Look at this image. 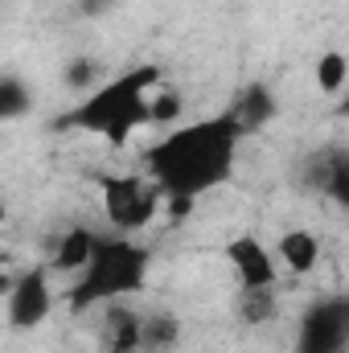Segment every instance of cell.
I'll return each instance as SVG.
<instances>
[{
  "instance_id": "5b68a950",
  "label": "cell",
  "mask_w": 349,
  "mask_h": 353,
  "mask_svg": "<svg viewBox=\"0 0 349 353\" xmlns=\"http://www.w3.org/2000/svg\"><path fill=\"white\" fill-rule=\"evenodd\" d=\"M54 312V288H50V271L46 267H29L12 275V288L4 296V316L8 329L17 333H33L50 321Z\"/></svg>"
},
{
  "instance_id": "8992f818",
  "label": "cell",
  "mask_w": 349,
  "mask_h": 353,
  "mask_svg": "<svg viewBox=\"0 0 349 353\" xmlns=\"http://www.w3.org/2000/svg\"><path fill=\"white\" fill-rule=\"evenodd\" d=\"M222 255H226V263H230V271H235V279H239L243 292L275 288L279 283V263L267 251V243H259L255 234H235Z\"/></svg>"
},
{
  "instance_id": "7c38bea8",
  "label": "cell",
  "mask_w": 349,
  "mask_h": 353,
  "mask_svg": "<svg viewBox=\"0 0 349 353\" xmlns=\"http://www.w3.org/2000/svg\"><path fill=\"white\" fill-rule=\"evenodd\" d=\"M349 83V58L341 50H325L321 58H317V90L321 94H341Z\"/></svg>"
},
{
  "instance_id": "4fadbf2b",
  "label": "cell",
  "mask_w": 349,
  "mask_h": 353,
  "mask_svg": "<svg viewBox=\"0 0 349 353\" xmlns=\"http://www.w3.org/2000/svg\"><path fill=\"white\" fill-rule=\"evenodd\" d=\"M239 308H243V321H247V325H271V321L279 316L275 288H255V292H243Z\"/></svg>"
},
{
  "instance_id": "9a60e30c",
  "label": "cell",
  "mask_w": 349,
  "mask_h": 353,
  "mask_svg": "<svg viewBox=\"0 0 349 353\" xmlns=\"http://www.w3.org/2000/svg\"><path fill=\"white\" fill-rule=\"evenodd\" d=\"M177 115H181V94L169 90L165 83H157L148 90V123H173Z\"/></svg>"
},
{
  "instance_id": "8fae6325",
  "label": "cell",
  "mask_w": 349,
  "mask_h": 353,
  "mask_svg": "<svg viewBox=\"0 0 349 353\" xmlns=\"http://www.w3.org/2000/svg\"><path fill=\"white\" fill-rule=\"evenodd\" d=\"M230 115L239 119V128H243V132H255V128H263V123L275 115V99H271V90L263 87V83H255V87H247L243 103H239Z\"/></svg>"
},
{
  "instance_id": "6da1fadb",
  "label": "cell",
  "mask_w": 349,
  "mask_h": 353,
  "mask_svg": "<svg viewBox=\"0 0 349 353\" xmlns=\"http://www.w3.org/2000/svg\"><path fill=\"white\" fill-rule=\"evenodd\" d=\"M243 136L247 132L239 128V119L230 111L181 123L165 140H157L148 148V157H144L148 161V181L165 197H193L197 201L201 193L230 181Z\"/></svg>"
},
{
  "instance_id": "2e32d148",
  "label": "cell",
  "mask_w": 349,
  "mask_h": 353,
  "mask_svg": "<svg viewBox=\"0 0 349 353\" xmlns=\"http://www.w3.org/2000/svg\"><path fill=\"white\" fill-rule=\"evenodd\" d=\"M94 79H99V66H94V62H74V66H70V79H66V83H70V87H94Z\"/></svg>"
},
{
  "instance_id": "3957f363",
  "label": "cell",
  "mask_w": 349,
  "mask_h": 353,
  "mask_svg": "<svg viewBox=\"0 0 349 353\" xmlns=\"http://www.w3.org/2000/svg\"><path fill=\"white\" fill-rule=\"evenodd\" d=\"M152 275V247L136 243L132 234H115L94 243V255L87 259V267L74 275L70 288V304L74 308H94V304H119L136 292L148 288Z\"/></svg>"
},
{
  "instance_id": "7a4b0ae2",
  "label": "cell",
  "mask_w": 349,
  "mask_h": 353,
  "mask_svg": "<svg viewBox=\"0 0 349 353\" xmlns=\"http://www.w3.org/2000/svg\"><path fill=\"white\" fill-rule=\"evenodd\" d=\"M157 83H165L157 66H132L107 83H94L87 99L62 115V128H79L111 148H123L140 128H148V90Z\"/></svg>"
},
{
  "instance_id": "9c48e42d",
  "label": "cell",
  "mask_w": 349,
  "mask_h": 353,
  "mask_svg": "<svg viewBox=\"0 0 349 353\" xmlns=\"http://www.w3.org/2000/svg\"><path fill=\"white\" fill-rule=\"evenodd\" d=\"M94 243H99V234L87 230V226H74V230H66L58 243H54V255H50V267L54 271H62V275H79L87 259L94 255Z\"/></svg>"
},
{
  "instance_id": "30bf717a",
  "label": "cell",
  "mask_w": 349,
  "mask_h": 353,
  "mask_svg": "<svg viewBox=\"0 0 349 353\" xmlns=\"http://www.w3.org/2000/svg\"><path fill=\"white\" fill-rule=\"evenodd\" d=\"M181 341V321L173 312L140 316V353H173Z\"/></svg>"
},
{
  "instance_id": "5bb4252c",
  "label": "cell",
  "mask_w": 349,
  "mask_h": 353,
  "mask_svg": "<svg viewBox=\"0 0 349 353\" xmlns=\"http://www.w3.org/2000/svg\"><path fill=\"white\" fill-rule=\"evenodd\" d=\"M29 107H33V94L21 79H0V123L29 115Z\"/></svg>"
},
{
  "instance_id": "52a82bcc",
  "label": "cell",
  "mask_w": 349,
  "mask_h": 353,
  "mask_svg": "<svg viewBox=\"0 0 349 353\" xmlns=\"http://www.w3.org/2000/svg\"><path fill=\"white\" fill-rule=\"evenodd\" d=\"M349 333L346 304H317L304 325H300V345L296 353H341Z\"/></svg>"
},
{
  "instance_id": "e0dca14e",
  "label": "cell",
  "mask_w": 349,
  "mask_h": 353,
  "mask_svg": "<svg viewBox=\"0 0 349 353\" xmlns=\"http://www.w3.org/2000/svg\"><path fill=\"white\" fill-rule=\"evenodd\" d=\"M8 288H12V275H4V271H0V300L8 296Z\"/></svg>"
},
{
  "instance_id": "ba28073f",
  "label": "cell",
  "mask_w": 349,
  "mask_h": 353,
  "mask_svg": "<svg viewBox=\"0 0 349 353\" xmlns=\"http://www.w3.org/2000/svg\"><path fill=\"white\" fill-rule=\"evenodd\" d=\"M271 255L288 267L292 275H308V271H317V263H321V239L312 230H304V226H292V230H283L275 239V251Z\"/></svg>"
},
{
  "instance_id": "ac0fdd59",
  "label": "cell",
  "mask_w": 349,
  "mask_h": 353,
  "mask_svg": "<svg viewBox=\"0 0 349 353\" xmlns=\"http://www.w3.org/2000/svg\"><path fill=\"white\" fill-rule=\"evenodd\" d=\"M4 218H8V205H4V197H0V226H4Z\"/></svg>"
},
{
  "instance_id": "d6986e66",
  "label": "cell",
  "mask_w": 349,
  "mask_h": 353,
  "mask_svg": "<svg viewBox=\"0 0 349 353\" xmlns=\"http://www.w3.org/2000/svg\"><path fill=\"white\" fill-rule=\"evenodd\" d=\"M136 353H140V350H136Z\"/></svg>"
},
{
  "instance_id": "277c9868",
  "label": "cell",
  "mask_w": 349,
  "mask_h": 353,
  "mask_svg": "<svg viewBox=\"0 0 349 353\" xmlns=\"http://www.w3.org/2000/svg\"><path fill=\"white\" fill-rule=\"evenodd\" d=\"M99 197H103V214L119 234H140L144 226H152V218L165 205V193L148 181V176H103L99 181Z\"/></svg>"
}]
</instances>
